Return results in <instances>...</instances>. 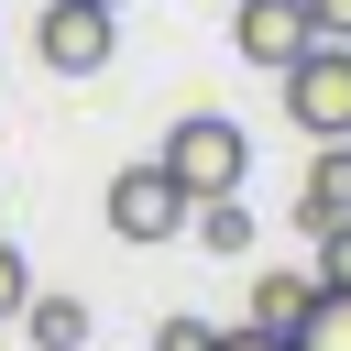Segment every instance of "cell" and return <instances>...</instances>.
<instances>
[{
	"label": "cell",
	"mask_w": 351,
	"mask_h": 351,
	"mask_svg": "<svg viewBox=\"0 0 351 351\" xmlns=\"http://www.w3.org/2000/svg\"><path fill=\"white\" fill-rule=\"evenodd\" d=\"M274 88H285V121H296L307 143L351 132V44H340V33H318V44H307V55L274 77Z\"/></svg>",
	"instance_id": "2"
},
{
	"label": "cell",
	"mask_w": 351,
	"mask_h": 351,
	"mask_svg": "<svg viewBox=\"0 0 351 351\" xmlns=\"http://www.w3.org/2000/svg\"><path fill=\"white\" fill-rule=\"evenodd\" d=\"M285 340H296V351H351V285H318L307 318H296Z\"/></svg>",
	"instance_id": "9"
},
{
	"label": "cell",
	"mask_w": 351,
	"mask_h": 351,
	"mask_svg": "<svg viewBox=\"0 0 351 351\" xmlns=\"http://www.w3.org/2000/svg\"><path fill=\"white\" fill-rule=\"evenodd\" d=\"M307 296H318V274H263V285H252V329H296Z\"/></svg>",
	"instance_id": "10"
},
{
	"label": "cell",
	"mask_w": 351,
	"mask_h": 351,
	"mask_svg": "<svg viewBox=\"0 0 351 351\" xmlns=\"http://www.w3.org/2000/svg\"><path fill=\"white\" fill-rule=\"evenodd\" d=\"M99 208H110V230H121V241H143V252H154V241H176V230H186V208H197V197H186V186L165 176V154H154V165H121Z\"/></svg>",
	"instance_id": "4"
},
{
	"label": "cell",
	"mask_w": 351,
	"mask_h": 351,
	"mask_svg": "<svg viewBox=\"0 0 351 351\" xmlns=\"http://www.w3.org/2000/svg\"><path fill=\"white\" fill-rule=\"evenodd\" d=\"M340 219H351V132H329L318 165H307V186H296V230H307V241L340 230Z\"/></svg>",
	"instance_id": "6"
},
{
	"label": "cell",
	"mask_w": 351,
	"mask_h": 351,
	"mask_svg": "<svg viewBox=\"0 0 351 351\" xmlns=\"http://www.w3.org/2000/svg\"><path fill=\"white\" fill-rule=\"evenodd\" d=\"M154 351H219V329H208V318H165V329H154Z\"/></svg>",
	"instance_id": "12"
},
{
	"label": "cell",
	"mask_w": 351,
	"mask_h": 351,
	"mask_svg": "<svg viewBox=\"0 0 351 351\" xmlns=\"http://www.w3.org/2000/svg\"><path fill=\"white\" fill-rule=\"evenodd\" d=\"M11 329H22V340H33V351H88V296H66V285H55V296H44V285H33V296H22V318H11Z\"/></svg>",
	"instance_id": "7"
},
{
	"label": "cell",
	"mask_w": 351,
	"mask_h": 351,
	"mask_svg": "<svg viewBox=\"0 0 351 351\" xmlns=\"http://www.w3.org/2000/svg\"><path fill=\"white\" fill-rule=\"evenodd\" d=\"M33 55H44L55 77H99V66L121 55V11H110V0H44V11H33Z\"/></svg>",
	"instance_id": "3"
},
{
	"label": "cell",
	"mask_w": 351,
	"mask_h": 351,
	"mask_svg": "<svg viewBox=\"0 0 351 351\" xmlns=\"http://www.w3.org/2000/svg\"><path fill=\"white\" fill-rule=\"evenodd\" d=\"M318 285H351V219H340V230H318Z\"/></svg>",
	"instance_id": "13"
},
{
	"label": "cell",
	"mask_w": 351,
	"mask_h": 351,
	"mask_svg": "<svg viewBox=\"0 0 351 351\" xmlns=\"http://www.w3.org/2000/svg\"><path fill=\"white\" fill-rule=\"evenodd\" d=\"M165 176H176L186 197H219V186L252 176V132H241L230 110H186V121L165 132Z\"/></svg>",
	"instance_id": "1"
},
{
	"label": "cell",
	"mask_w": 351,
	"mask_h": 351,
	"mask_svg": "<svg viewBox=\"0 0 351 351\" xmlns=\"http://www.w3.org/2000/svg\"><path fill=\"white\" fill-rule=\"evenodd\" d=\"M110 11H121V0H110Z\"/></svg>",
	"instance_id": "16"
},
{
	"label": "cell",
	"mask_w": 351,
	"mask_h": 351,
	"mask_svg": "<svg viewBox=\"0 0 351 351\" xmlns=\"http://www.w3.org/2000/svg\"><path fill=\"white\" fill-rule=\"evenodd\" d=\"M219 351H296L285 329H219Z\"/></svg>",
	"instance_id": "14"
},
{
	"label": "cell",
	"mask_w": 351,
	"mask_h": 351,
	"mask_svg": "<svg viewBox=\"0 0 351 351\" xmlns=\"http://www.w3.org/2000/svg\"><path fill=\"white\" fill-rule=\"evenodd\" d=\"M307 22H318V33H340V44H351V0H307Z\"/></svg>",
	"instance_id": "15"
},
{
	"label": "cell",
	"mask_w": 351,
	"mask_h": 351,
	"mask_svg": "<svg viewBox=\"0 0 351 351\" xmlns=\"http://www.w3.org/2000/svg\"><path fill=\"white\" fill-rule=\"evenodd\" d=\"M22 296H33V263H22V252H11V241H0V329H11V318H22Z\"/></svg>",
	"instance_id": "11"
},
{
	"label": "cell",
	"mask_w": 351,
	"mask_h": 351,
	"mask_svg": "<svg viewBox=\"0 0 351 351\" xmlns=\"http://www.w3.org/2000/svg\"><path fill=\"white\" fill-rule=\"evenodd\" d=\"M186 230H197V241H208L219 263H230V252H252V208H241V186H219V197H197V208H186Z\"/></svg>",
	"instance_id": "8"
},
{
	"label": "cell",
	"mask_w": 351,
	"mask_h": 351,
	"mask_svg": "<svg viewBox=\"0 0 351 351\" xmlns=\"http://www.w3.org/2000/svg\"><path fill=\"white\" fill-rule=\"evenodd\" d=\"M318 44V22H307V0H230V55L241 66H263V77H285L296 55Z\"/></svg>",
	"instance_id": "5"
}]
</instances>
